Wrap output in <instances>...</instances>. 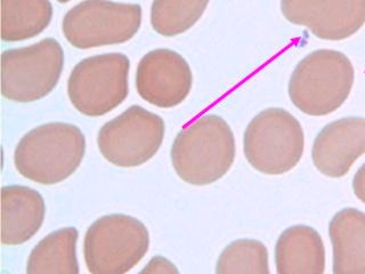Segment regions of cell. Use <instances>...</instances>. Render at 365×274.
Listing matches in <instances>:
<instances>
[{
	"mask_svg": "<svg viewBox=\"0 0 365 274\" xmlns=\"http://www.w3.org/2000/svg\"><path fill=\"white\" fill-rule=\"evenodd\" d=\"M171 163L180 180L209 186L231 169L235 138L225 120L207 114L180 131L171 146Z\"/></svg>",
	"mask_w": 365,
	"mask_h": 274,
	"instance_id": "obj_1",
	"label": "cell"
},
{
	"mask_svg": "<svg viewBox=\"0 0 365 274\" xmlns=\"http://www.w3.org/2000/svg\"><path fill=\"white\" fill-rule=\"evenodd\" d=\"M86 138L71 123L38 126L21 138L14 152L19 174L41 186H54L71 176L83 163Z\"/></svg>",
	"mask_w": 365,
	"mask_h": 274,
	"instance_id": "obj_2",
	"label": "cell"
},
{
	"mask_svg": "<svg viewBox=\"0 0 365 274\" xmlns=\"http://www.w3.org/2000/svg\"><path fill=\"white\" fill-rule=\"evenodd\" d=\"M354 79L353 64L345 54L334 49H319L297 64L289 81V96L304 113L327 116L347 100Z\"/></svg>",
	"mask_w": 365,
	"mask_h": 274,
	"instance_id": "obj_3",
	"label": "cell"
},
{
	"mask_svg": "<svg viewBox=\"0 0 365 274\" xmlns=\"http://www.w3.org/2000/svg\"><path fill=\"white\" fill-rule=\"evenodd\" d=\"M150 247L148 228L135 217L106 215L86 232L83 256L91 274H127Z\"/></svg>",
	"mask_w": 365,
	"mask_h": 274,
	"instance_id": "obj_4",
	"label": "cell"
},
{
	"mask_svg": "<svg viewBox=\"0 0 365 274\" xmlns=\"http://www.w3.org/2000/svg\"><path fill=\"white\" fill-rule=\"evenodd\" d=\"M305 136L302 125L283 108H267L257 114L245 129V156L256 171L282 175L299 163Z\"/></svg>",
	"mask_w": 365,
	"mask_h": 274,
	"instance_id": "obj_5",
	"label": "cell"
},
{
	"mask_svg": "<svg viewBox=\"0 0 365 274\" xmlns=\"http://www.w3.org/2000/svg\"><path fill=\"white\" fill-rule=\"evenodd\" d=\"M64 66L62 46L53 38L1 55V94L16 103L39 101L54 91Z\"/></svg>",
	"mask_w": 365,
	"mask_h": 274,
	"instance_id": "obj_6",
	"label": "cell"
},
{
	"mask_svg": "<svg viewBox=\"0 0 365 274\" xmlns=\"http://www.w3.org/2000/svg\"><path fill=\"white\" fill-rule=\"evenodd\" d=\"M130 61L121 53L80 61L68 80L72 106L87 117H102L117 108L129 93Z\"/></svg>",
	"mask_w": 365,
	"mask_h": 274,
	"instance_id": "obj_7",
	"label": "cell"
},
{
	"mask_svg": "<svg viewBox=\"0 0 365 274\" xmlns=\"http://www.w3.org/2000/svg\"><path fill=\"white\" fill-rule=\"evenodd\" d=\"M142 24V7L111 0H83L63 19V34L78 49L119 45L134 37Z\"/></svg>",
	"mask_w": 365,
	"mask_h": 274,
	"instance_id": "obj_8",
	"label": "cell"
},
{
	"mask_svg": "<svg viewBox=\"0 0 365 274\" xmlns=\"http://www.w3.org/2000/svg\"><path fill=\"white\" fill-rule=\"evenodd\" d=\"M163 118L140 106H133L110 120L98 131L97 146L112 165L133 168L158 153L165 138Z\"/></svg>",
	"mask_w": 365,
	"mask_h": 274,
	"instance_id": "obj_9",
	"label": "cell"
},
{
	"mask_svg": "<svg viewBox=\"0 0 365 274\" xmlns=\"http://www.w3.org/2000/svg\"><path fill=\"white\" fill-rule=\"evenodd\" d=\"M192 83L188 63L171 49L148 51L137 66V91L143 100L158 108L180 106L190 94Z\"/></svg>",
	"mask_w": 365,
	"mask_h": 274,
	"instance_id": "obj_10",
	"label": "cell"
},
{
	"mask_svg": "<svg viewBox=\"0 0 365 274\" xmlns=\"http://www.w3.org/2000/svg\"><path fill=\"white\" fill-rule=\"evenodd\" d=\"M283 16L323 40L347 39L365 23V0H282Z\"/></svg>",
	"mask_w": 365,
	"mask_h": 274,
	"instance_id": "obj_11",
	"label": "cell"
},
{
	"mask_svg": "<svg viewBox=\"0 0 365 274\" xmlns=\"http://www.w3.org/2000/svg\"><path fill=\"white\" fill-rule=\"evenodd\" d=\"M365 153V118L348 117L325 126L313 148V163L329 177L345 176L354 163Z\"/></svg>",
	"mask_w": 365,
	"mask_h": 274,
	"instance_id": "obj_12",
	"label": "cell"
},
{
	"mask_svg": "<svg viewBox=\"0 0 365 274\" xmlns=\"http://www.w3.org/2000/svg\"><path fill=\"white\" fill-rule=\"evenodd\" d=\"M43 196L23 186H4L1 190V243L19 245L37 234L45 220Z\"/></svg>",
	"mask_w": 365,
	"mask_h": 274,
	"instance_id": "obj_13",
	"label": "cell"
},
{
	"mask_svg": "<svg viewBox=\"0 0 365 274\" xmlns=\"http://www.w3.org/2000/svg\"><path fill=\"white\" fill-rule=\"evenodd\" d=\"M275 263L277 274H324L322 238L309 226L285 230L277 240Z\"/></svg>",
	"mask_w": 365,
	"mask_h": 274,
	"instance_id": "obj_14",
	"label": "cell"
},
{
	"mask_svg": "<svg viewBox=\"0 0 365 274\" xmlns=\"http://www.w3.org/2000/svg\"><path fill=\"white\" fill-rule=\"evenodd\" d=\"M334 245V274H365V213L339 211L329 225Z\"/></svg>",
	"mask_w": 365,
	"mask_h": 274,
	"instance_id": "obj_15",
	"label": "cell"
},
{
	"mask_svg": "<svg viewBox=\"0 0 365 274\" xmlns=\"http://www.w3.org/2000/svg\"><path fill=\"white\" fill-rule=\"evenodd\" d=\"M77 228H63L40 240L28 258L26 274H79Z\"/></svg>",
	"mask_w": 365,
	"mask_h": 274,
	"instance_id": "obj_16",
	"label": "cell"
},
{
	"mask_svg": "<svg viewBox=\"0 0 365 274\" xmlns=\"http://www.w3.org/2000/svg\"><path fill=\"white\" fill-rule=\"evenodd\" d=\"M51 17V0H1V39L14 43L37 37Z\"/></svg>",
	"mask_w": 365,
	"mask_h": 274,
	"instance_id": "obj_17",
	"label": "cell"
},
{
	"mask_svg": "<svg viewBox=\"0 0 365 274\" xmlns=\"http://www.w3.org/2000/svg\"><path fill=\"white\" fill-rule=\"evenodd\" d=\"M210 0H154L151 24L154 31L175 37L184 34L202 17Z\"/></svg>",
	"mask_w": 365,
	"mask_h": 274,
	"instance_id": "obj_18",
	"label": "cell"
},
{
	"mask_svg": "<svg viewBox=\"0 0 365 274\" xmlns=\"http://www.w3.org/2000/svg\"><path fill=\"white\" fill-rule=\"evenodd\" d=\"M216 274H271L267 248L258 240H237L222 250Z\"/></svg>",
	"mask_w": 365,
	"mask_h": 274,
	"instance_id": "obj_19",
	"label": "cell"
},
{
	"mask_svg": "<svg viewBox=\"0 0 365 274\" xmlns=\"http://www.w3.org/2000/svg\"><path fill=\"white\" fill-rule=\"evenodd\" d=\"M138 274H180L174 263L163 256H155Z\"/></svg>",
	"mask_w": 365,
	"mask_h": 274,
	"instance_id": "obj_20",
	"label": "cell"
},
{
	"mask_svg": "<svg viewBox=\"0 0 365 274\" xmlns=\"http://www.w3.org/2000/svg\"><path fill=\"white\" fill-rule=\"evenodd\" d=\"M353 188L356 197L365 203V163L354 177Z\"/></svg>",
	"mask_w": 365,
	"mask_h": 274,
	"instance_id": "obj_21",
	"label": "cell"
},
{
	"mask_svg": "<svg viewBox=\"0 0 365 274\" xmlns=\"http://www.w3.org/2000/svg\"><path fill=\"white\" fill-rule=\"evenodd\" d=\"M57 1H58V3H61V4H64V3H68V1H70V0H57Z\"/></svg>",
	"mask_w": 365,
	"mask_h": 274,
	"instance_id": "obj_22",
	"label": "cell"
}]
</instances>
